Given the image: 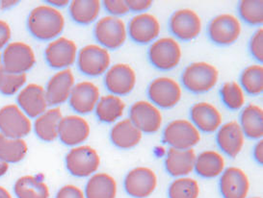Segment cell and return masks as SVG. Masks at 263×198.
<instances>
[{"label": "cell", "mask_w": 263, "mask_h": 198, "mask_svg": "<svg viewBox=\"0 0 263 198\" xmlns=\"http://www.w3.org/2000/svg\"><path fill=\"white\" fill-rule=\"evenodd\" d=\"M65 17L62 13L49 5L34 8L27 18V28L34 38L50 41L62 34Z\"/></svg>", "instance_id": "6da1fadb"}, {"label": "cell", "mask_w": 263, "mask_h": 198, "mask_svg": "<svg viewBox=\"0 0 263 198\" xmlns=\"http://www.w3.org/2000/svg\"><path fill=\"white\" fill-rule=\"evenodd\" d=\"M219 79L216 67L206 62H195L183 70L181 81L187 91L203 93L212 90Z\"/></svg>", "instance_id": "7a4b0ae2"}, {"label": "cell", "mask_w": 263, "mask_h": 198, "mask_svg": "<svg viewBox=\"0 0 263 198\" xmlns=\"http://www.w3.org/2000/svg\"><path fill=\"white\" fill-rule=\"evenodd\" d=\"M101 166V157L90 145H79L71 148L66 156V167L76 177H88L97 172Z\"/></svg>", "instance_id": "3957f363"}, {"label": "cell", "mask_w": 263, "mask_h": 198, "mask_svg": "<svg viewBox=\"0 0 263 198\" xmlns=\"http://www.w3.org/2000/svg\"><path fill=\"white\" fill-rule=\"evenodd\" d=\"M163 141L176 149H191L200 143L201 133L190 121L175 120L163 131Z\"/></svg>", "instance_id": "277c9868"}, {"label": "cell", "mask_w": 263, "mask_h": 198, "mask_svg": "<svg viewBox=\"0 0 263 198\" xmlns=\"http://www.w3.org/2000/svg\"><path fill=\"white\" fill-rule=\"evenodd\" d=\"M181 55V47L178 41L172 37L158 38L148 48V59L152 65L164 71L177 68Z\"/></svg>", "instance_id": "5b68a950"}, {"label": "cell", "mask_w": 263, "mask_h": 198, "mask_svg": "<svg viewBox=\"0 0 263 198\" xmlns=\"http://www.w3.org/2000/svg\"><path fill=\"white\" fill-rule=\"evenodd\" d=\"M95 38L106 49H117L124 45L127 38V29L124 21L118 16L106 15L95 25Z\"/></svg>", "instance_id": "8992f818"}, {"label": "cell", "mask_w": 263, "mask_h": 198, "mask_svg": "<svg viewBox=\"0 0 263 198\" xmlns=\"http://www.w3.org/2000/svg\"><path fill=\"white\" fill-rule=\"evenodd\" d=\"M1 62L7 72L22 74L35 66L36 56L31 46L22 42H14L3 49Z\"/></svg>", "instance_id": "52a82bcc"}, {"label": "cell", "mask_w": 263, "mask_h": 198, "mask_svg": "<svg viewBox=\"0 0 263 198\" xmlns=\"http://www.w3.org/2000/svg\"><path fill=\"white\" fill-rule=\"evenodd\" d=\"M78 67L87 76L97 77L104 74L111 64L108 49L99 45L83 46L78 54Z\"/></svg>", "instance_id": "ba28073f"}, {"label": "cell", "mask_w": 263, "mask_h": 198, "mask_svg": "<svg viewBox=\"0 0 263 198\" xmlns=\"http://www.w3.org/2000/svg\"><path fill=\"white\" fill-rule=\"evenodd\" d=\"M31 130V121L17 105L9 104L0 109V134L12 138H24Z\"/></svg>", "instance_id": "9c48e42d"}, {"label": "cell", "mask_w": 263, "mask_h": 198, "mask_svg": "<svg viewBox=\"0 0 263 198\" xmlns=\"http://www.w3.org/2000/svg\"><path fill=\"white\" fill-rule=\"evenodd\" d=\"M181 87L170 77H158L147 88V96L156 107L171 109L177 106L181 99Z\"/></svg>", "instance_id": "30bf717a"}, {"label": "cell", "mask_w": 263, "mask_h": 198, "mask_svg": "<svg viewBox=\"0 0 263 198\" xmlns=\"http://www.w3.org/2000/svg\"><path fill=\"white\" fill-rule=\"evenodd\" d=\"M241 23L232 14H221L215 16L208 27L209 37L218 46L234 44L241 35Z\"/></svg>", "instance_id": "8fae6325"}, {"label": "cell", "mask_w": 263, "mask_h": 198, "mask_svg": "<svg viewBox=\"0 0 263 198\" xmlns=\"http://www.w3.org/2000/svg\"><path fill=\"white\" fill-rule=\"evenodd\" d=\"M202 23L200 15L191 9L176 11L169 21V29L173 36L183 42L198 38L201 34Z\"/></svg>", "instance_id": "7c38bea8"}, {"label": "cell", "mask_w": 263, "mask_h": 198, "mask_svg": "<svg viewBox=\"0 0 263 198\" xmlns=\"http://www.w3.org/2000/svg\"><path fill=\"white\" fill-rule=\"evenodd\" d=\"M129 120L142 132L155 134L162 126V113L152 102L140 100L132 104Z\"/></svg>", "instance_id": "4fadbf2b"}, {"label": "cell", "mask_w": 263, "mask_h": 198, "mask_svg": "<svg viewBox=\"0 0 263 198\" xmlns=\"http://www.w3.org/2000/svg\"><path fill=\"white\" fill-rule=\"evenodd\" d=\"M45 57L48 66L52 69H69L77 61L78 46L70 38L59 37L48 44L45 50Z\"/></svg>", "instance_id": "5bb4252c"}, {"label": "cell", "mask_w": 263, "mask_h": 198, "mask_svg": "<svg viewBox=\"0 0 263 198\" xmlns=\"http://www.w3.org/2000/svg\"><path fill=\"white\" fill-rule=\"evenodd\" d=\"M124 190L133 198H147L157 187V176L153 169L138 167L132 169L124 178Z\"/></svg>", "instance_id": "9a60e30c"}, {"label": "cell", "mask_w": 263, "mask_h": 198, "mask_svg": "<svg viewBox=\"0 0 263 198\" xmlns=\"http://www.w3.org/2000/svg\"><path fill=\"white\" fill-rule=\"evenodd\" d=\"M104 83L112 94L118 96L127 95L136 85V73L127 64H116L105 72Z\"/></svg>", "instance_id": "2e32d148"}, {"label": "cell", "mask_w": 263, "mask_h": 198, "mask_svg": "<svg viewBox=\"0 0 263 198\" xmlns=\"http://www.w3.org/2000/svg\"><path fill=\"white\" fill-rule=\"evenodd\" d=\"M90 124L78 114L63 116L59 122L58 137L68 146H78L85 143L90 136Z\"/></svg>", "instance_id": "e0dca14e"}, {"label": "cell", "mask_w": 263, "mask_h": 198, "mask_svg": "<svg viewBox=\"0 0 263 198\" xmlns=\"http://www.w3.org/2000/svg\"><path fill=\"white\" fill-rule=\"evenodd\" d=\"M76 85L74 75L70 69H62L51 77L45 89L48 106L58 107L70 98Z\"/></svg>", "instance_id": "ac0fdd59"}, {"label": "cell", "mask_w": 263, "mask_h": 198, "mask_svg": "<svg viewBox=\"0 0 263 198\" xmlns=\"http://www.w3.org/2000/svg\"><path fill=\"white\" fill-rule=\"evenodd\" d=\"M101 98L100 89L93 82L81 81L74 85L70 93V106L76 113L88 114L93 113Z\"/></svg>", "instance_id": "d6986e66"}, {"label": "cell", "mask_w": 263, "mask_h": 198, "mask_svg": "<svg viewBox=\"0 0 263 198\" xmlns=\"http://www.w3.org/2000/svg\"><path fill=\"white\" fill-rule=\"evenodd\" d=\"M127 32L133 42L140 45L154 43L160 34V23L157 17L148 13L134 15L128 23Z\"/></svg>", "instance_id": "ffe728a7"}, {"label": "cell", "mask_w": 263, "mask_h": 198, "mask_svg": "<svg viewBox=\"0 0 263 198\" xmlns=\"http://www.w3.org/2000/svg\"><path fill=\"white\" fill-rule=\"evenodd\" d=\"M16 102L24 114L31 118L44 114L48 107L45 89L37 84H29L23 88L17 94Z\"/></svg>", "instance_id": "44dd1931"}, {"label": "cell", "mask_w": 263, "mask_h": 198, "mask_svg": "<svg viewBox=\"0 0 263 198\" xmlns=\"http://www.w3.org/2000/svg\"><path fill=\"white\" fill-rule=\"evenodd\" d=\"M250 191V180L241 168H226L220 178V191L224 198H247Z\"/></svg>", "instance_id": "7402d4cb"}, {"label": "cell", "mask_w": 263, "mask_h": 198, "mask_svg": "<svg viewBox=\"0 0 263 198\" xmlns=\"http://www.w3.org/2000/svg\"><path fill=\"white\" fill-rule=\"evenodd\" d=\"M217 131L216 142L220 149L231 158L237 157L245 144V135L239 123L227 122Z\"/></svg>", "instance_id": "603a6c76"}, {"label": "cell", "mask_w": 263, "mask_h": 198, "mask_svg": "<svg viewBox=\"0 0 263 198\" xmlns=\"http://www.w3.org/2000/svg\"><path fill=\"white\" fill-rule=\"evenodd\" d=\"M191 121L196 128L203 133H214L220 128L223 116L216 106L209 102L194 104L190 110Z\"/></svg>", "instance_id": "cb8c5ba5"}, {"label": "cell", "mask_w": 263, "mask_h": 198, "mask_svg": "<svg viewBox=\"0 0 263 198\" xmlns=\"http://www.w3.org/2000/svg\"><path fill=\"white\" fill-rule=\"evenodd\" d=\"M196 152L191 149H176L170 147L165 159V168L171 176L185 177L193 172Z\"/></svg>", "instance_id": "d4e9b609"}, {"label": "cell", "mask_w": 263, "mask_h": 198, "mask_svg": "<svg viewBox=\"0 0 263 198\" xmlns=\"http://www.w3.org/2000/svg\"><path fill=\"white\" fill-rule=\"evenodd\" d=\"M143 137L140 131L129 118H124L117 122L110 131L112 144L120 149H132L138 145Z\"/></svg>", "instance_id": "484cf974"}, {"label": "cell", "mask_w": 263, "mask_h": 198, "mask_svg": "<svg viewBox=\"0 0 263 198\" xmlns=\"http://www.w3.org/2000/svg\"><path fill=\"white\" fill-rule=\"evenodd\" d=\"M62 111L59 107L47 110L44 114L36 117L34 132L40 140L50 143L58 137L59 122L62 120Z\"/></svg>", "instance_id": "4316f807"}, {"label": "cell", "mask_w": 263, "mask_h": 198, "mask_svg": "<svg viewBox=\"0 0 263 198\" xmlns=\"http://www.w3.org/2000/svg\"><path fill=\"white\" fill-rule=\"evenodd\" d=\"M226 168L224 157L214 150H205L200 153L195 161L194 170L203 178H215L221 175Z\"/></svg>", "instance_id": "83f0119b"}, {"label": "cell", "mask_w": 263, "mask_h": 198, "mask_svg": "<svg viewBox=\"0 0 263 198\" xmlns=\"http://www.w3.org/2000/svg\"><path fill=\"white\" fill-rule=\"evenodd\" d=\"M118 186L112 176L100 172L90 177L85 187V198H116Z\"/></svg>", "instance_id": "f1b7e54d"}, {"label": "cell", "mask_w": 263, "mask_h": 198, "mask_svg": "<svg viewBox=\"0 0 263 198\" xmlns=\"http://www.w3.org/2000/svg\"><path fill=\"white\" fill-rule=\"evenodd\" d=\"M240 126L245 137L261 140L263 137V110L255 104H249L240 114Z\"/></svg>", "instance_id": "f546056e"}, {"label": "cell", "mask_w": 263, "mask_h": 198, "mask_svg": "<svg viewBox=\"0 0 263 198\" xmlns=\"http://www.w3.org/2000/svg\"><path fill=\"white\" fill-rule=\"evenodd\" d=\"M126 104L123 99L115 94H106L101 96L95 112L98 118L104 123H113L124 115Z\"/></svg>", "instance_id": "4dcf8cb0"}, {"label": "cell", "mask_w": 263, "mask_h": 198, "mask_svg": "<svg viewBox=\"0 0 263 198\" xmlns=\"http://www.w3.org/2000/svg\"><path fill=\"white\" fill-rule=\"evenodd\" d=\"M101 9L99 0H73L70 2L69 12L73 22L87 25L98 18Z\"/></svg>", "instance_id": "1f68e13d"}, {"label": "cell", "mask_w": 263, "mask_h": 198, "mask_svg": "<svg viewBox=\"0 0 263 198\" xmlns=\"http://www.w3.org/2000/svg\"><path fill=\"white\" fill-rule=\"evenodd\" d=\"M14 191L17 198H48L47 184L36 176L25 175L16 180Z\"/></svg>", "instance_id": "d6a6232c"}, {"label": "cell", "mask_w": 263, "mask_h": 198, "mask_svg": "<svg viewBox=\"0 0 263 198\" xmlns=\"http://www.w3.org/2000/svg\"><path fill=\"white\" fill-rule=\"evenodd\" d=\"M28 146L24 138H12L0 134V159L8 164H16L24 160Z\"/></svg>", "instance_id": "836d02e7"}, {"label": "cell", "mask_w": 263, "mask_h": 198, "mask_svg": "<svg viewBox=\"0 0 263 198\" xmlns=\"http://www.w3.org/2000/svg\"><path fill=\"white\" fill-rule=\"evenodd\" d=\"M240 86L251 95H258L263 92V67L252 65L243 70L240 76Z\"/></svg>", "instance_id": "e575fe53"}, {"label": "cell", "mask_w": 263, "mask_h": 198, "mask_svg": "<svg viewBox=\"0 0 263 198\" xmlns=\"http://www.w3.org/2000/svg\"><path fill=\"white\" fill-rule=\"evenodd\" d=\"M168 195L169 198H198L200 195V186L193 178L179 177L171 184Z\"/></svg>", "instance_id": "d590c367"}, {"label": "cell", "mask_w": 263, "mask_h": 198, "mask_svg": "<svg viewBox=\"0 0 263 198\" xmlns=\"http://www.w3.org/2000/svg\"><path fill=\"white\" fill-rule=\"evenodd\" d=\"M221 98L229 109L237 111L245 105V93L242 87L235 81L224 83L221 91Z\"/></svg>", "instance_id": "8d00e7d4"}, {"label": "cell", "mask_w": 263, "mask_h": 198, "mask_svg": "<svg viewBox=\"0 0 263 198\" xmlns=\"http://www.w3.org/2000/svg\"><path fill=\"white\" fill-rule=\"evenodd\" d=\"M240 17L250 25H261L263 23V1L242 0L238 4Z\"/></svg>", "instance_id": "74e56055"}, {"label": "cell", "mask_w": 263, "mask_h": 198, "mask_svg": "<svg viewBox=\"0 0 263 198\" xmlns=\"http://www.w3.org/2000/svg\"><path fill=\"white\" fill-rule=\"evenodd\" d=\"M26 81L27 76L25 73H10L2 67L0 70V92L4 95H14L21 92Z\"/></svg>", "instance_id": "f35d334b"}, {"label": "cell", "mask_w": 263, "mask_h": 198, "mask_svg": "<svg viewBox=\"0 0 263 198\" xmlns=\"http://www.w3.org/2000/svg\"><path fill=\"white\" fill-rule=\"evenodd\" d=\"M250 51L257 61L263 62V28H258L252 36Z\"/></svg>", "instance_id": "ab89813d"}, {"label": "cell", "mask_w": 263, "mask_h": 198, "mask_svg": "<svg viewBox=\"0 0 263 198\" xmlns=\"http://www.w3.org/2000/svg\"><path fill=\"white\" fill-rule=\"evenodd\" d=\"M105 10L113 16L126 15L129 9L125 0H105L102 2Z\"/></svg>", "instance_id": "60d3db41"}, {"label": "cell", "mask_w": 263, "mask_h": 198, "mask_svg": "<svg viewBox=\"0 0 263 198\" xmlns=\"http://www.w3.org/2000/svg\"><path fill=\"white\" fill-rule=\"evenodd\" d=\"M55 198H85V194L77 186L66 185L58 191Z\"/></svg>", "instance_id": "b9f144b4"}, {"label": "cell", "mask_w": 263, "mask_h": 198, "mask_svg": "<svg viewBox=\"0 0 263 198\" xmlns=\"http://www.w3.org/2000/svg\"><path fill=\"white\" fill-rule=\"evenodd\" d=\"M129 11L135 13H145L147 10L152 7V0H125Z\"/></svg>", "instance_id": "7bdbcfd3"}, {"label": "cell", "mask_w": 263, "mask_h": 198, "mask_svg": "<svg viewBox=\"0 0 263 198\" xmlns=\"http://www.w3.org/2000/svg\"><path fill=\"white\" fill-rule=\"evenodd\" d=\"M11 27L8 23L0 19V51L8 46L11 39Z\"/></svg>", "instance_id": "ee69618b"}, {"label": "cell", "mask_w": 263, "mask_h": 198, "mask_svg": "<svg viewBox=\"0 0 263 198\" xmlns=\"http://www.w3.org/2000/svg\"><path fill=\"white\" fill-rule=\"evenodd\" d=\"M254 157H255V161L259 164V165H263V140H259L257 142V144L255 145V148H254Z\"/></svg>", "instance_id": "f6af8a7d"}, {"label": "cell", "mask_w": 263, "mask_h": 198, "mask_svg": "<svg viewBox=\"0 0 263 198\" xmlns=\"http://www.w3.org/2000/svg\"><path fill=\"white\" fill-rule=\"evenodd\" d=\"M47 4L51 7H65L67 5H70V1L68 0H47Z\"/></svg>", "instance_id": "bcb514c9"}, {"label": "cell", "mask_w": 263, "mask_h": 198, "mask_svg": "<svg viewBox=\"0 0 263 198\" xmlns=\"http://www.w3.org/2000/svg\"><path fill=\"white\" fill-rule=\"evenodd\" d=\"M18 3H20V1H0V9L7 10V9L16 6Z\"/></svg>", "instance_id": "7dc6e473"}, {"label": "cell", "mask_w": 263, "mask_h": 198, "mask_svg": "<svg viewBox=\"0 0 263 198\" xmlns=\"http://www.w3.org/2000/svg\"><path fill=\"white\" fill-rule=\"evenodd\" d=\"M9 169V164L0 159V177L5 175Z\"/></svg>", "instance_id": "c3c4849f"}, {"label": "cell", "mask_w": 263, "mask_h": 198, "mask_svg": "<svg viewBox=\"0 0 263 198\" xmlns=\"http://www.w3.org/2000/svg\"><path fill=\"white\" fill-rule=\"evenodd\" d=\"M0 198H12V196L6 189L0 187Z\"/></svg>", "instance_id": "681fc988"}, {"label": "cell", "mask_w": 263, "mask_h": 198, "mask_svg": "<svg viewBox=\"0 0 263 198\" xmlns=\"http://www.w3.org/2000/svg\"><path fill=\"white\" fill-rule=\"evenodd\" d=\"M2 69V62H1V54H0V70Z\"/></svg>", "instance_id": "f907efd6"}, {"label": "cell", "mask_w": 263, "mask_h": 198, "mask_svg": "<svg viewBox=\"0 0 263 198\" xmlns=\"http://www.w3.org/2000/svg\"><path fill=\"white\" fill-rule=\"evenodd\" d=\"M251 198H261V197H251Z\"/></svg>", "instance_id": "816d5d0a"}]
</instances>
